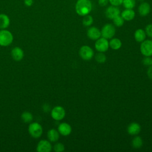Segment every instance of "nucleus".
<instances>
[{"mask_svg":"<svg viewBox=\"0 0 152 152\" xmlns=\"http://www.w3.org/2000/svg\"><path fill=\"white\" fill-rule=\"evenodd\" d=\"M147 75L148 77L152 80V65L149 66L147 69Z\"/></svg>","mask_w":152,"mask_h":152,"instance_id":"obj_33","label":"nucleus"},{"mask_svg":"<svg viewBox=\"0 0 152 152\" xmlns=\"http://www.w3.org/2000/svg\"><path fill=\"white\" fill-rule=\"evenodd\" d=\"M21 118L24 123H30L32 121L33 116L31 113L29 112H24L21 115Z\"/></svg>","mask_w":152,"mask_h":152,"instance_id":"obj_21","label":"nucleus"},{"mask_svg":"<svg viewBox=\"0 0 152 152\" xmlns=\"http://www.w3.org/2000/svg\"><path fill=\"white\" fill-rule=\"evenodd\" d=\"M146 35L152 38V24H149L146 26L145 28Z\"/></svg>","mask_w":152,"mask_h":152,"instance_id":"obj_29","label":"nucleus"},{"mask_svg":"<svg viewBox=\"0 0 152 152\" xmlns=\"http://www.w3.org/2000/svg\"><path fill=\"white\" fill-rule=\"evenodd\" d=\"M151 11V6L147 2H141L138 8V11L139 14L141 17L147 16Z\"/></svg>","mask_w":152,"mask_h":152,"instance_id":"obj_12","label":"nucleus"},{"mask_svg":"<svg viewBox=\"0 0 152 152\" xmlns=\"http://www.w3.org/2000/svg\"><path fill=\"white\" fill-rule=\"evenodd\" d=\"M112 20H113L114 25L118 27L122 26L124 24V21H125L124 20V18L121 17V14L116 16V17H115Z\"/></svg>","mask_w":152,"mask_h":152,"instance_id":"obj_25","label":"nucleus"},{"mask_svg":"<svg viewBox=\"0 0 152 152\" xmlns=\"http://www.w3.org/2000/svg\"><path fill=\"white\" fill-rule=\"evenodd\" d=\"M95 59L98 63H104L106 60V56L103 52H99L96 55Z\"/></svg>","mask_w":152,"mask_h":152,"instance_id":"obj_26","label":"nucleus"},{"mask_svg":"<svg viewBox=\"0 0 152 152\" xmlns=\"http://www.w3.org/2000/svg\"><path fill=\"white\" fill-rule=\"evenodd\" d=\"M58 131L60 134L63 136H67L69 135L71 131L72 128L69 124L66 122H62L60 124L58 128Z\"/></svg>","mask_w":152,"mask_h":152,"instance_id":"obj_13","label":"nucleus"},{"mask_svg":"<svg viewBox=\"0 0 152 152\" xmlns=\"http://www.w3.org/2000/svg\"><path fill=\"white\" fill-rule=\"evenodd\" d=\"M79 55L83 59L88 61L93 57L94 52L91 48L88 46L84 45L80 48L79 50Z\"/></svg>","mask_w":152,"mask_h":152,"instance_id":"obj_6","label":"nucleus"},{"mask_svg":"<svg viewBox=\"0 0 152 152\" xmlns=\"http://www.w3.org/2000/svg\"><path fill=\"white\" fill-rule=\"evenodd\" d=\"M47 137L50 142H56L59 138V133L55 129H50L47 133Z\"/></svg>","mask_w":152,"mask_h":152,"instance_id":"obj_17","label":"nucleus"},{"mask_svg":"<svg viewBox=\"0 0 152 152\" xmlns=\"http://www.w3.org/2000/svg\"><path fill=\"white\" fill-rule=\"evenodd\" d=\"M52 146L49 141L46 140H40L36 147V151L38 152H50Z\"/></svg>","mask_w":152,"mask_h":152,"instance_id":"obj_9","label":"nucleus"},{"mask_svg":"<svg viewBox=\"0 0 152 152\" xmlns=\"http://www.w3.org/2000/svg\"><path fill=\"white\" fill-rule=\"evenodd\" d=\"M109 3V0H98V4L100 7H106Z\"/></svg>","mask_w":152,"mask_h":152,"instance_id":"obj_31","label":"nucleus"},{"mask_svg":"<svg viewBox=\"0 0 152 152\" xmlns=\"http://www.w3.org/2000/svg\"><path fill=\"white\" fill-rule=\"evenodd\" d=\"M109 46L113 50H118L122 46V42L118 38H113L109 42Z\"/></svg>","mask_w":152,"mask_h":152,"instance_id":"obj_20","label":"nucleus"},{"mask_svg":"<svg viewBox=\"0 0 152 152\" xmlns=\"http://www.w3.org/2000/svg\"><path fill=\"white\" fill-rule=\"evenodd\" d=\"M121 15L124 20L129 21L134 18L135 12L133 9H125L121 13Z\"/></svg>","mask_w":152,"mask_h":152,"instance_id":"obj_16","label":"nucleus"},{"mask_svg":"<svg viewBox=\"0 0 152 152\" xmlns=\"http://www.w3.org/2000/svg\"><path fill=\"white\" fill-rule=\"evenodd\" d=\"M100 31L101 36L103 37L106 39H112L115 34L116 29L115 27L113 24L108 23L104 25Z\"/></svg>","mask_w":152,"mask_h":152,"instance_id":"obj_4","label":"nucleus"},{"mask_svg":"<svg viewBox=\"0 0 152 152\" xmlns=\"http://www.w3.org/2000/svg\"><path fill=\"white\" fill-rule=\"evenodd\" d=\"M88 37L93 40H96L101 36V31L96 27H90L87 31Z\"/></svg>","mask_w":152,"mask_h":152,"instance_id":"obj_11","label":"nucleus"},{"mask_svg":"<svg viewBox=\"0 0 152 152\" xmlns=\"http://www.w3.org/2000/svg\"><path fill=\"white\" fill-rule=\"evenodd\" d=\"M28 131L32 137L38 138L42 135L43 128L40 124L34 122L30 124L28 128Z\"/></svg>","mask_w":152,"mask_h":152,"instance_id":"obj_3","label":"nucleus"},{"mask_svg":"<svg viewBox=\"0 0 152 152\" xmlns=\"http://www.w3.org/2000/svg\"><path fill=\"white\" fill-rule=\"evenodd\" d=\"M141 131V126L137 122H132L130 124L127 128L128 133L132 135H135L140 133Z\"/></svg>","mask_w":152,"mask_h":152,"instance_id":"obj_15","label":"nucleus"},{"mask_svg":"<svg viewBox=\"0 0 152 152\" xmlns=\"http://www.w3.org/2000/svg\"><path fill=\"white\" fill-rule=\"evenodd\" d=\"M135 4V0H123L122 5L125 9H133Z\"/></svg>","mask_w":152,"mask_h":152,"instance_id":"obj_24","label":"nucleus"},{"mask_svg":"<svg viewBox=\"0 0 152 152\" xmlns=\"http://www.w3.org/2000/svg\"><path fill=\"white\" fill-rule=\"evenodd\" d=\"M94 46L98 52H104L108 50L109 47V44L107 39L102 37L96 40Z\"/></svg>","mask_w":152,"mask_h":152,"instance_id":"obj_8","label":"nucleus"},{"mask_svg":"<svg viewBox=\"0 0 152 152\" xmlns=\"http://www.w3.org/2000/svg\"><path fill=\"white\" fill-rule=\"evenodd\" d=\"M142 64L146 66L152 65V58L150 56H145L142 59Z\"/></svg>","mask_w":152,"mask_h":152,"instance_id":"obj_28","label":"nucleus"},{"mask_svg":"<svg viewBox=\"0 0 152 152\" xmlns=\"http://www.w3.org/2000/svg\"><path fill=\"white\" fill-rule=\"evenodd\" d=\"M123 0H109V2L111 4V5L119 7L122 4Z\"/></svg>","mask_w":152,"mask_h":152,"instance_id":"obj_30","label":"nucleus"},{"mask_svg":"<svg viewBox=\"0 0 152 152\" xmlns=\"http://www.w3.org/2000/svg\"><path fill=\"white\" fill-rule=\"evenodd\" d=\"M121 14L120 10L118 7L110 5L108 7L105 11V15L107 18L110 20H113L115 17Z\"/></svg>","mask_w":152,"mask_h":152,"instance_id":"obj_10","label":"nucleus"},{"mask_svg":"<svg viewBox=\"0 0 152 152\" xmlns=\"http://www.w3.org/2000/svg\"><path fill=\"white\" fill-rule=\"evenodd\" d=\"M53 150L55 152H62L64 151L65 146L61 142H56L53 146Z\"/></svg>","mask_w":152,"mask_h":152,"instance_id":"obj_27","label":"nucleus"},{"mask_svg":"<svg viewBox=\"0 0 152 152\" xmlns=\"http://www.w3.org/2000/svg\"><path fill=\"white\" fill-rule=\"evenodd\" d=\"M51 116L55 121H61L65 116V110L61 106L54 107L51 110Z\"/></svg>","mask_w":152,"mask_h":152,"instance_id":"obj_7","label":"nucleus"},{"mask_svg":"<svg viewBox=\"0 0 152 152\" xmlns=\"http://www.w3.org/2000/svg\"><path fill=\"white\" fill-rule=\"evenodd\" d=\"M24 4L26 7H30L33 4V0H24Z\"/></svg>","mask_w":152,"mask_h":152,"instance_id":"obj_32","label":"nucleus"},{"mask_svg":"<svg viewBox=\"0 0 152 152\" xmlns=\"http://www.w3.org/2000/svg\"><path fill=\"white\" fill-rule=\"evenodd\" d=\"M10 24V17L5 14H0V29H6Z\"/></svg>","mask_w":152,"mask_h":152,"instance_id":"obj_18","label":"nucleus"},{"mask_svg":"<svg viewBox=\"0 0 152 152\" xmlns=\"http://www.w3.org/2000/svg\"><path fill=\"white\" fill-rule=\"evenodd\" d=\"M82 23L84 26L89 27L93 23V18L91 15H90L89 14L84 15V16H83Z\"/></svg>","mask_w":152,"mask_h":152,"instance_id":"obj_23","label":"nucleus"},{"mask_svg":"<svg viewBox=\"0 0 152 152\" xmlns=\"http://www.w3.org/2000/svg\"><path fill=\"white\" fill-rule=\"evenodd\" d=\"M75 10L78 15L83 17L90 13L92 10V4L90 0H77Z\"/></svg>","mask_w":152,"mask_h":152,"instance_id":"obj_1","label":"nucleus"},{"mask_svg":"<svg viewBox=\"0 0 152 152\" xmlns=\"http://www.w3.org/2000/svg\"><path fill=\"white\" fill-rule=\"evenodd\" d=\"M143 144V141L142 138L139 137L137 136L134 137L132 141V145L134 148H140L142 147Z\"/></svg>","mask_w":152,"mask_h":152,"instance_id":"obj_22","label":"nucleus"},{"mask_svg":"<svg viewBox=\"0 0 152 152\" xmlns=\"http://www.w3.org/2000/svg\"><path fill=\"white\" fill-rule=\"evenodd\" d=\"M135 40L138 42H143L146 38V33L145 30L142 28H138L134 33Z\"/></svg>","mask_w":152,"mask_h":152,"instance_id":"obj_19","label":"nucleus"},{"mask_svg":"<svg viewBox=\"0 0 152 152\" xmlns=\"http://www.w3.org/2000/svg\"><path fill=\"white\" fill-rule=\"evenodd\" d=\"M43 109L45 111L47 112V111H49V106H48V104H45L43 106Z\"/></svg>","mask_w":152,"mask_h":152,"instance_id":"obj_34","label":"nucleus"},{"mask_svg":"<svg viewBox=\"0 0 152 152\" xmlns=\"http://www.w3.org/2000/svg\"><path fill=\"white\" fill-rule=\"evenodd\" d=\"M140 51L144 56H152V40H144L140 45Z\"/></svg>","mask_w":152,"mask_h":152,"instance_id":"obj_5","label":"nucleus"},{"mask_svg":"<svg viewBox=\"0 0 152 152\" xmlns=\"http://www.w3.org/2000/svg\"><path fill=\"white\" fill-rule=\"evenodd\" d=\"M13 35L11 31L6 29L0 30V46H8L13 41Z\"/></svg>","mask_w":152,"mask_h":152,"instance_id":"obj_2","label":"nucleus"},{"mask_svg":"<svg viewBox=\"0 0 152 152\" xmlns=\"http://www.w3.org/2000/svg\"><path fill=\"white\" fill-rule=\"evenodd\" d=\"M11 56L15 61H20L24 58V53L22 49L19 47H15L11 50Z\"/></svg>","mask_w":152,"mask_h":152,"instance_id":"obj_14","label":"nucleus"}]
</instances>
